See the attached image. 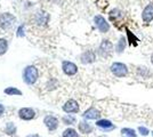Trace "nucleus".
<instances>
[{"label":"nucleus","instance_id":"obj_3","mask_svg":"<svg viewBox=\"0 0 153 137\" xmlns=\"http://www.w3.org/2000/svg\"><path fill=\"white\" fill-rule=\"evenodd\" d=\"M63 69L65 73L69 74V76H72L76 72V66L73 63H70V62H65L63 64Z\"/></svg>","mask_w":153,"mask_h":137},{"label":"nucleus","instance_id":"obj_6","mask_svg":"<svg viewBox=\"0 0 153 137\" xmlns=\"http://www.w3.org/2000/svg\"><path fill=\"white\" fill-rule=\"evenodd\" d=\"M63 137H78V135H76V131L74 129H66L64 131Z\"/></svg>","mask_w":153,"mask_h":137},{"label":"nucleus","instance_id":"obj_10","mask_svg":"<svg viewBox=\"0 0 153 137\" xmlns=\"http://www.w3.org/2000/svg\"><path fill=\"white\" fill-rule=\"evenodd\" d=\"M30 137H39V136H37V135H32V136H30Z\"/></svg>","mask_w":153,"mask_h":137},{"label":"nucleus","instance_id":"obj_9","mask_svg":"<svg viewBox=\"0 0 153 137\" xmlns=\"http://www.w3.org/2000/svg\"><path fill=\"white\" fill-rule=\"evenodd\" d=\"M2 112H4V107L0 105V116H1V113H2Z\"/></svg>","mask_w":153,"mask_h":137},{"label":"nucleus","instance_id":"obj_2","mask_svg":"<svg viewBox=\"0 0 153 137\" xmlns=\"http://www.w3.org/2000/svg\"><path fill=\"white\" fill-rule=\"evenodd\" d=\"M19 117L24 120H30L34 117V111L31 109H22L19 110Z\"/></svg>","mask_w":153,"mask_h":137},{"label":"nucleus","instance_id":"obj_7","mask_svg":"<svg viewBox=\"0 0 153 137\" xmlns=\"http://www.w3.org/2000/svg\"><path fill=\"white\" fill-rule=\"evenodd\" d=\"M7 50V44L5 40H0V55Z\"/></svg>","mask_w":153,"mask_h":137},{"label":"nucleus","instance_id":"obj_5","mask_svg":"<svg viewBox=\"0 0 153 137\" xmlns=\"http://www.w3.org/2000/svg\"><path fill=\"white\" fill-rule=\"evenodd\" d=\"M45 122L49 129H55L57 127V120L53 117H47L45 119Z\"/></svg>","mask_w":153,"mask_h":137},{"label":"nucleus","instance_id":"obj_8","mask_svg":"<svg viewBox=\"0 0 153 137\" xmlns=\"http://www.w3.org/2000/svg\"><path fill=\"white\" fill-rule=\"evenodd\" d=\"M6 93L7 94H9V93H10V94H21V93H19V90H16V89H7Z\"/></svg>","mask_w":153,"mask_h":137},{"label":"nucleus","instance_id":"obj_1","mask_svg":"<svg viewBox=\"0 0 153 137\" xmlns=\"http://www.w3.org/2000/svg\"><path fill=\"white\" fill-rule=\"evenodd\" d=\"M24 78H25V81L29 82V84H33L37 78H38V70L33 66H29L26 67L25 72H24Z\"/></svg>","mask_w":153,"mask_h":137},{"label":"nucleus","instance_id":"obj_4","mask_svg":"<svg viewBox=\"0 0 153 137\" xmlns=\"http://www.w3.org/2000/svg\"><path fill=\"white\" fill-rule=\"evenodd\" d=\"M63 110L65 112H69V113H71V112H76L78 111V104H76L74 101H69L66 104L63 106Z\"/></svg>","mask_w":153,"mask_h":137}]
</instances>
